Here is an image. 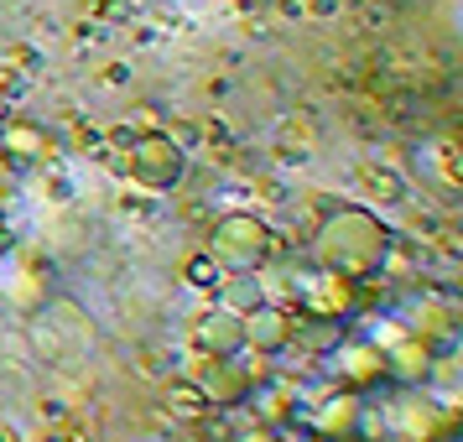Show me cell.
Wrapping results in <instances>:
<instances>
[{"mask_svg":"<svg viewBox=\"0 0 463 442\" xmlns=\"http://www.w3.org/2000/svg\"><path fill=\"white\" fill-rule=\"evenodd\" d=\"M453 427H458V411L421 385H396L364 400V417H359V432H370L375 442H448Z\"/></svg>","mask_w":463,"mask_h":442,"instance_id":"cell-1","label":"cell"},{"mask_svg":"<svg viewBox=\"0 0 463 442\" xmlns=\"http://www.w3.org/2000/svg\"><path fill=\"white\" fill-rule=\"evenodd\" d=\"M385 250H391V234L370 209H338L317 224V240H313V260L328 266V271L349 276H375L385 271Z\"/></svg>","mask_w":463,"mask_h":442,"instance_id":"cell-2","label":"cell"},{"mask_svg":"<svg viewBox=\"0 0 463 442\" xmlns=\"http://www.w3.org/2000/svg\"><path fill=\"white\" fill-rule=\"evenodd\" d=\"M271 250H276V240H271V230H266L255 213H224V219H213L209 245H203V255H209L219 271H230V276L260 271V266L271 260Z\"/></svg>","mask_w":463,"mask_h":442,"instance_id":"cell-3","label":"cell"},{"mask_svg":"<svg viewBox=\"0 0 463 442\" xmlns=\"http://www.w3.org/2000/svg\"><path fill=\"white\" fill-rule=\"evenodd\" d=\"M297 417L307 421V432L328 442H354L359 437V417H364V396L349 390V385H334V390H323L313 406H297Z\"/></svg>","mask_w":463,"mask_h":442,"instance_id":"cell-4","label":"cell"},{"mask_svg":"<svg viewBox=\"0 0 463 442\" xmlns=\"http://www.w3.org/2000/svg\"><path fill=\"white\" fill-rule=\"evenodd\" d=\"M323 364H328V375H334V385H349V390H370V385H380L385 380V354H380L370 338H338L328 354H317Z\"/></svg>","mask_w":463,"mask_h":442,"instance_id":"cell-5","label":"cell"},{"mask_svg":"<svg viewBox=\"0 0 463 442\" xmlns=\"http://www.w3.org/2000/svg\"><path fill=\"white\" fill-rule=\"evenodd\" d=\"M297 307H302V317H344L354 313V281L349 276L328 271V266H313L307 276H297Z\"/></svg>","mask_w":463,"mask_h":442,"instance_id":"cell-6","label":"cell"},{"mask_svg":"<svg viewBox=\"0 0 463 442\" xmlns=\"http://www.w3.org/2000/svg\"><path fill=\"white\" fill-rule=\"evenodd\" d=\"M183 172H188L183 146H172L167 136H141V141L130 146V177H136L141 188L167 193V188H177V183H183Z\"/></svg>","mask_w":463,"mask_h":442,"instance_id":"cell-7","label":"cell"},{"mask_svg":"<svg viewBox=\"0 0 463 442\" xmlns=\"http://www.w3.org/2000/svg\"><path fill=\"white\" fill-rule=\"evenodd\" d=\"M193 343H198L203 359H234V354H245V323L230 307H209L193 323Z\"/></svg>","mask_w":463,"mask_h":442,"instance_id":"cell-8","label":"cell"},{"mask_svg":"<svg viewBox=\"0 0 463 442\" xmlns=\"http://www.w3.org/2000/svg\"><path fill=\"white\" fill-rule=\"evenodd\" d=\"M250 385H255V370H245L240 354L234 359H203V370H198V390H203V400H213V406H245Z\"/></svg>","mask_w":463,"mask_h":442,"instance_id":"cell-9","label":"cell"},{"mask_svg":"<svg viewBox=\"0 0 463 442\" xmlns=\"http://www.w3.org/2000/svg\"><path fill=\"white\" fill-rule=\"evenodd\" d=\"M245 323V349L255 354H281V349H292V313L287 307H271V302H255L240 313Z\"/></svg>","mask_w":463,"mask_h":442,"instance_id":"cell-10","label":"cell"},{"mask_svg":"<svg viewBox=\"0 0 463 442\" xmlns=\"http://www.w3.org/2000/svg\"><path fill=\"white\" fill-rule=\"evenodd\" d=\"M385 375H396L401 385H421V380L432 375V349H427V338L421 334L396 338V343L385 349Z\"/></svg>","mask_w":463,"mask_h":442,"instance_id":"cell-11","label":"cell"},{"mask_svg":"<svg viewBox=\"0 0 463 442\" xmlns=\"http://www.w3.org/2000/svg\"><path fill=\"white\" fill-rule=\"evenodd\" d=\"M0 146H5V151H16L22 162H37L47 141H43V130H32V126H11L5 136H0Z\"/></svg>","mask_w":463,"mask_h":442,"instance_id":"cell-12","label":"cell"},{"mask_svg":"<svg viewBox=\"0 0 463 442\" xmlns=\"http://www.w3.org/2000/svg\"><path fill=\"white\" fill-rule=\"evenodd\" d=\"M359 183H364V193L370 198H385V203H396L401 193H406V183H401L396 172H385V167H359Z\"/></svg>","mask_w":463,"mask_h":442,"instance_id":"cell-13","label":"cell"},{"mask_svg":"<svg viewBox=\"0 0 463 442\" xmlns=\"http://www.w3.org/2000/svg\"><path fill=\"white\" fill-rule=\"evenodd\" d=\"M188 276H193V281H198V287H224V271L213 266L209 255H198V260H193V266H188Z\"/></svg>","mask_w":463,"mask_h":442,"instance_id":"cell-14","label":"cell"},{"mask_svg":"<svg viewBox=\"0 0 463 442\" xmlns=\"http://www.w3.org/2000/svg\"><path fill=\"white\" fill-rule=\"evenodd\" d=\"M230 442H281V437H276V427H266V421H255V417H250Z\"/></svg>","mask_w":463,"mask_h":442,"instance_id":"cell-15","label":"cell"},{"mask_svg":"<svg viewBox=\"0 0 463 442\" xmlns=\"http://www.w3.org/2000/svg\"><path fill=\"white\" fill-rule=\"evenodd\" d=\"M292 442H328V437H317V432H302V437H292Z\"/></svg>","mask_w":463,"mask_h":442,"instance_id":"cell-16","label":"cell"}]
</instances>
